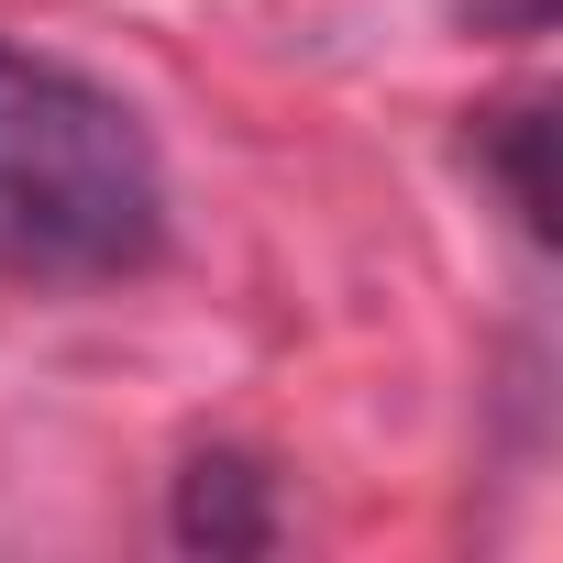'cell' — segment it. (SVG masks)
I'll return each instance as SVG.
<instances>
[{
    "instance_id": "6da1fadb",
    "label": "cell",
    "mask_w": 563,
    "mask_h": 563,
    "mask_svg": "<svg viewBox=\"0 0 563 563\" xmlns=\"http://www.w3.org/2000/svg\"><path fill=\"white\" fill-rule=\"evenodd\" d=\"M166 254V155L100 78L0 45V288H122Z\"/></svg>"
},
{
    "instance_id": "7a4b0ae2",
    "label": "cell",
    "mask_w": 563,
    "mask_h": 563,
    "mask_svg": "<svg viewBox=\"0 0 563 563\" xmlns=\"http://www.w3.org/2000/svg\"><path fill=\"white\" fill-rule=\"evenodd\" d=\"M177 530L188 541H221V552H254L276 519H265V475L254 464H232V453H199L188 475H177Z\"/></svg>"
}]
</instances>
